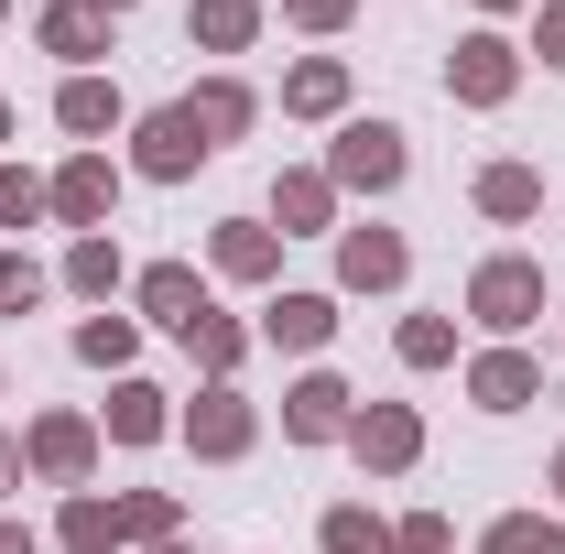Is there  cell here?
Instances as JSON below:
<instances>
[{
  "instance_id": "obj_38",
  "label": "cell",
  "mask_w": 565,
  "mask_h": 554,
  "mask_svg": "<svg viewBox=\"0 0 565 554\" xmlns=\"http://www.w3.org/2000/svg\"><path fill=\"white\" fill-rule=\"evenodd\" d=\"M544 489H555V500H565V446H555V468H544Z\"/></svg>"
},
{
  "instance_id": "obj_20",
  "label": "cell",
  "mask_w": 565,
  "mask_h": 554,
  "mask_svg": "<svg viewBox=\"0 0 565 554\" xmlns=\"http://www.w3.org/2000/svg\"><path fill=\"white\" fill-rule=\"evenodd\" d=\"M282 120H349V55H294L282 66Z\"/></svg>"
},
{
  "instance_id": "obj_35",
  "label": "cell",
  "mask_w": 565,
  "mask_h": 554,
  "mask_svg": "<svg viewBox=\"0 0 565 554\" xmlns=\"http://www.w3.org/2000/svg\"><path fill=\"white\" fill-rule=\"evenodd\" d=\"M533 55L565 76V0H533Z\"/></svg>"
},
{
  "instance_id": "obj_13",
  "label": "cell",
  "mask_w": 565,
  "mask_h": 554,
  "mask_svg": "<svg viewBox=\"0 0 565 554\" xmlns=\"http://www.w3.org/2000/svg\"><path fill=\"white\" fill-rule=\"evenodd\" d=\"M273 228L282 239H338V185H327V163H282L273 174Z\"/></svg>"
},
{
  "instance_id": "obj_5",
  "label": "cell",
  "mask_w": 565,
  "mask_h": 554,
  "mask_svg": "<svg viewBox=\"0 0 565 554\" xmlns=\"http://www.w3.org/2000/svg\"><path fill=\"white\" fill-rule=\"evenodd\" d=\"M468 316H479L490 338H522V327L544 316V262H522V251H490V262L468 273Z\"/></svg>"
},
{
  "instance_id": "obj_34",
  "label": "cell",
  "mask_w": 565,
  "mask_h": 554,
  "mask_svg": "<svg viewBox=\"0 0 565 554\" xmlns=\"http://www.w3.org/2000/svg\"><path fill=\"white\" fill-rule=\"evenodd\" d=\"M349 11H359V0H282L294 33H349Z\"/></svg>"
},
{
  "instance_id": "obj_1",
  "label": "cell",
  "mask_w": 565,
  "mask_h": 554,
  "mask_svg": "<svg viewBox=\"0 0 565 554\" xmlns=\"http://www.w3.org/2000/svg\"><path fill=\"white\" fill-rule=\"evenodd\" d=\"M403 174H414L403 120H338V141H327V185L338 196H392Z\"/></svg>"
},
{
  "instance_id": "obj_7",
  "label": "cell",
  "mask_w": 565,
  "mask_h": 554,
  "mask_svg": "<svg viewBox=\"0 0 565 554\" xmlns=\"http://www.w3.org/2000/svg\"><path fill=\"white\" fill-rule=\"evenodd\" d=\"M196 163H207V131H196V109H185V98L131 120V174H152V185H185Z\"/></svg>"
},
{
  "instance_id": "obj_22",
  "label": "cell",
  "mask_w": 565,
  "mask_h": 554,
  "mask_svg": "<svg viewBox=\"0 0 565 554\" xmlns=\"http://www.w3.org/2000/svg\"><path fill=\"white\" fill-rule=\"evenodd\" d=\"M262 0H185V44H207V55H250L262 44Z\"/></svg>"
},
{
  "instance_id": "obj_42",
  "label": "cell",
  "mask_w": 565,
  "mask_h": 554,
  "mask_svg": "<svg viewBox=\"0 0 565 554\" xmlns=\"http://www.w3.org/2000/svg\"><path fill=\"white\" fill-rule=\"evenodd\" d=\"M141 554H196V544H185V533H174V544H141Z\"/></svg>"
},
{
  "instance_id": "obj_3",
  "label": "cell",
  "mask_w": 565,
  "mask_h": 554,
  "mask_svg": "<svg viewBox=\"0 0 565 554\" xmlns=\"http://www.w3.org/2000/svg\"><path fill=\"white\" fill-rule=\"evenodd\" d=\"M98 414H33L22 424V479H44V489H87L98 479Z\"/></svg>"
},
{
  "instance_id": "obj_36",
  "label": "cell",
  "mask_w": 565,
  "mask_h": 554,
  "mask_svg": "<svg viewBox=\"0 0 565 554\" xmlns=\"http://www.w3.org/2000/svg\"><path fill=\"white\" fill-rule=\"evenodd\" d=\"M0 554H44V533L33 522H0Z\"/></svg>"
},
{
  "instance_id": "obj_23",
  "label": "cell",
  "mask_w": 565,
  "mask_h": 554,
  "mask_svg": "<svg viewBox=\"0 0 565 554\" xmlns=\"http://www.w3.org/2000/svg\"><path fill=\"white\" fill-rule=\"evenodd\" d=\"M55 283H66V294H87V305H109V294L131 283V262H120V239H109V228H87V239H66Z\"/></svg>"
},
{
  "instance_id": "obj_10",
  "label": "cell",
  "mask_w": 565,
  "mask_h": 554,
  "mask_svg": "<svg viewBox=\"0 0 565 554\" xmlns=\"http://www.w3.org/2000/svg\"><path fill=\"white\" fill-rule=\"evenodd\" d=\"M349 457L370 468V479H403L424 457V414L414 403H359V424H349Z\"/></svg>"
},
{
  "instance_id": "obj_9",
  "label": "cell",
  "mask_w": 565,
  "mask_h": 554,
  "mask_svg": "<svg viewBox=\"0 0 565 554\" xmlns=\"http://www.w3.org/2000/svg\"><path fill=\"white\" fill-rule=\"evenodd\" d=\"M403 273H414V239L403 228H338V294H403Z\"/></svg>"
},
{
  "instance_id": "obj_33",
  "label": "cell",
  "mask_w": 565,
  "mask_h": 554,
  "mask_svg": "<svg viewBox=\"0 0 565 554\" xmlns=\"http://www.w3.org/2000/svg\"><path fill=\"white\" fill-rule=\"evenodd\" d=\"M479 554H544V511H500L479 533Z\"/></svg>"
},
{
  "instance_id": "obj_29",
  "label": "cell",
  "mask_w": 565,
  "mask_h": 554,
  "mask_svg": "<svg viewBox=\"0 0 565 554\" xmlns=\"http://www.w3.org/2000/svg\"><path fill=\"white\" fill-rule=\"evenodd\" d=\"M120 511H131V544H174L185 533V500L174 489H120Z\"/></svg>"
},
{
  "instance_id": "obj_26",
  "label": "cell",
  "mask_w": 565,
  "mask_h": 554,
  "mask_svg": "<svg viewBox=\"0 0 565 554\" xmlns=\"http://www.w3.org/2000/svg\"><path fill=\"white\" fill-rule=\"evenodd\" d=\"M76 359H87V370H131L141 359V316H109V305H98V316L76 327Z\"/></svg>"
},
{
  "instance_id": "obj_27",
  "label": "cell",
  "mask_w": 565,
  "mask_h": 554,
  "mask_svg": "<svg viewBox=\"0 0 565 554\" xmlns=\"http://www.w3.org/2000/svg\"><path fill=\"white\" fill-rule=\"evenodd\" d=\"M316 544H327V554H392V522H381L370 500H338V511L316 522Z\"/></svg>"
},
{
  "instance_id": "obj_44",
  "label": "cell",
  "mask_w": 565,
  "mask_h": 554,
  "mask_svg": "<svg viewBox=\"0 0 565 554\" xmlns=\"http://www.w3.org/2000/svg\"><path fill=\"white\" fill-rule=\"evenodd\" d=\"M0 22H11V0H0Z\"/></svg>"
},
{
  "instance_id": "obj_37",
  "label": "cell",
  "mask_w": 565,
  "mask_h": 554,
  "mask_svg": "<svg viewBox=\"0 0 565 554\" xmlns=\"http://www.w3.org/2000/svg\"><path fill=\"white\" fill-rule=\"evenodd\" d=\"M11 479H22V446H11V435H0V489H11Z\"/></svg>"
},
{
  "instance_id": "obj_12",
  "label": "cell",
  "mask_w": 565,
  "mask_h": 554,
  "mask_svg": "<svg viewBox=\"0 0 565 554\" xmlns=\"http://www.w3.org/2000/svg\"><path fill=\"white\" fill-rule=\"evenodd\" d=\"M468 403H479V414H522V403H544V359H533V348H479V359H468Z\"/></svg>"
},
{
  "instance_id": "obj_21",
  "label": "cell",
  "mask_w": 565,
  "mask_h": 554,
  "mask_svg": "<svg viewBox=\"0 0 565 554\" xmlns=\"http://www.w3.org/2000/svg\"><path fill=\"white\" fill-rule=\"evenodd\" d=\"M55 544H66V554H120V544H131V511H120V500H98V489H66Z\"/></svg>"
},
{
  "instance_id": "obj_28",
  "label": "cell",
  "mask_w": 565,
  "mask_h": 554,
  "mask_svg": "<svg viewBox=\"0 0 565 554\" xmlns=\"http://www.w3.org/2000/svg\"><path fill=\"white\" fill-rule=\"evenodd\" d=\"M392 348H403V370H446L457 359V316H403Z\"/></svg>"
},
{
  "instance_id": "obj_14",
  "label": "cell",
  "mask_w": 565,
  "mask_h": 554,
  "mask_svg": "<svg viewBox=\"0 0 565 554\" xmlns=\"http://www.w3.org/2000/svg\"><path fill=\"white\" fill-rule=\"evenodd\" d=\"M55 120L76 131V152H109V131H131V98H120V76H66Z\"/></svg>"
},
{
  "instance_id": "obj_16",
  "label": "cell",
  "mask_w": 565,
  "mask_h": 554,
  "mask_svg": "<svg viewBox=\"0 0 565 554\" xmlns=\"http://www.w3.org/2000/svg\"><path fill=\"white\" fill-rule=\"evenodd\" d=\"M33 44H44V55H66V76H98V55H109V11H87V0H44Z\"/></svg>"
},
{
  "instance_id": "obj_2",
  "label": "cell",
  "mask_w": 565,
  "mask_h": 554,
  "mask_svg": "<svg viewBox=\"0 0 565 554\" xmlns=\"http://www.w3.org/2000/svg\"><path fill=\"white\" fill-rule=\"evenodd\" d=\"M174 435H185V446H196L207 468H239V457L262 446V403H250L239 381H207V392H196V403L174 414Z\"/></svg>"
},
{
  "instance_id": "obj_32",
  "label": "cell",
  "mask_w": 565,
  "mask_h": 554,
  "mask_svg": "<svg viewBox=\"0 0 565 554\" xmlns=\"http://www.w3.org/2000/svg\"><path fill=\"white\" fill-rule=\"evenodd\" d=\"M392 554H457V522L446 511H403L392 522Z\"/></svg>"
},
{
  "instance_id": "obj_19",
  "label": "cell",
  "mask_w": 565,
  "mask_h": 554,
  "mask_svg": "<svg viewBox=\"0 0 565 554\" xmlns=\"http://www.w3.org/2000/svg\"><path fill=\"white\" fill-rule=\"evenodd\" d=\"M98 435H109V446H163V435H174V392H152V381H131V370H120V381H109Z\"/></svg>"
},
{
  "instance_id": "obj_39",
  "label": "cell",
  "mask_w": 565,
  "mask_h": 554,
  "mask_svg": "<svg viewBox=\"0 0 565 554\" xmlns=\"http://www.w3.org/2000/svg\"><path fill=\"white\" fill-rule=\"evenodd\" d=\"M87 11H109V22H120V11H141V0H87Z\"/></svg>"
},
{
  "instance_id": "obj_40",
  "label": "cell",
  "mask_w": 565,
  "mask_h": 554,
  "mask_svg": "<svg viewBox=\"0 0 565 554\" xmlns=\"http://www.w3.org/2000/svg\"><path fill=\"white\" fill-rule=\"evenodd\" d=\"M479 11H490V22H500V11H533V0H479Z\"/></svg>"
},
{
  "instance_id": "obj_17",
  "label": "cell",
  "mask_w": 565,
  "mask_h": 554,
  "mask_svg": "<svg viewBox=\"0 0 565 554\" xmlns=\"http://www.w3.org/2000/svg\"><path fill=\"white\" fill-rule=\"evenodd\" d=\"M185 109H196L207 152H228V141H250V120H262V87H250V76H196Z\"/></svg>"
},
{
  "instance_id": "obj_30",
  "label": "cell",
  "mask_w": 565,
  "mask_h": 554,
  "mask_svg": "<svg viewBox=\"0 0 565 554\" xmlns=\"http://www.w3.org/2000/svg\"><path fill=\"white\" fill-rule=\"evenodd\" d=\"M44 294H55V273H44L33 251H0V316H33Z\"/></svg>"
},
{
  "instance_id": "obj_18",
  "label": "cell",
  "mask_w": 565,
  "mask_h": 554,
  "mask_svg": "<svg viewBox=\"0 0 565 554\" xmlns=\"http://www.w3.org/2000/svg\"><path fill=\"white\" fill-rule=\"evenodd\" d=\"M250 338H262V348H294V359H316V348L338 338V294H273Z\"/></svg>"
},
{
  "instance_id": "obj_41",
  "label": "cell",
  "mask_w": 565,
  "mask_h": 554,
  "mask_svg": "<svg viewBox=\"0 0 565 554\" xmlns=\"http://www.w3.org/2000/svg\"><path fill=\"white\" fill-rule=\"evenodd\" d=\"M544 554H565V522H544Z\"/></svg>"
},
{
  "instance_id": "obj_43",
  "label": "cell",
  "mask_w": 565,
  "mask_h": 554,
  "mask_svg": "<svg viewBox=\"0 0 565 554\" xmlns=\"http://www.w3.org/2000/svg\"><path fill=\"white\" fill-rule=\"evenodd\" d=\"M0 141H11V98H0Z\"/></svg>"
},
{
  "instance_id": "obj_25",
  "label": "cell",
  "mask_w": 565,
  "mask_h": 554,
  "mask_svg": "<svg viewBox=\"0 0 565 554\" xmlns=\"http://www.w3.org/2000/svg\"><path fill=\"white\" fill-rule=\"evenodd\" d=\"M250 348H262V338H250L239 316H217V305L196 316V327H185V359H196L207 381H239V359H250Z\"/></svg>"
},
{
  "instance_id": "obj_4",
  "label": "cell",
  "mask_w": 565,
  "mask_h": 554,
  "mask_svg": "<svg viewBox=\"0 0 565 554\" xmlns=\"http://www.w3.org/2000/svg\"><path fill=\"white\" fill-rule=\"evenodd\" d=\"M511 87H522V44L479 22V33H457V55H446V98L457 109H511Z\"/></svg>"
},
{
  "instance_id": "obj_24",
  "label": "cell",
  "mask_w": 565,
  "mask_h": 554,
  "mask_svg": "<svg viewBox=\"0 0 565 554\" xmlns=\"http://www.w3.org/2000/svg\"><path fill=\"white\" fill-rule=\"evenodd\" d=\"M479 217H500V228H522V217H544V174L533 163H479Z\"/></svg>"
},
{
  "instance_id": "obj_15",
  "label": "cell",
  "mask_w": 565,
  "mask_h": 554,
  "mask_svg": "<svg viewBox=\"0 0 565 554\" xmlns=\"http://www.w3.org/2000/svg\"><path fill=\"white\" fill-rule=\"evenodd\" d=\"M131 305L152 316V327L185 338V327L207 316V273H196V262H152V273H131Z\"/></svg>"
},
{
  "instance_id": "obj_31",
  "label": "cell",
  "mask_w": 565,
  "mask_h": 554,
  "mask_svg": "<svg viewBox=\"0 0 565 554\" xmlns=\"http://www.w3.org/2000/svg\"><path fill=\"white\" fill-rule=\"evenodd\" d=\"M44 174H22V163H0V228H44Z\"/></svg>"
},
{
  "instance_id": "obj_11",
  "label": "cell",
  "mask_w": 565,
  "mask_h": 554,
  "mask_svg": "<svg viewBox=\"0 0 565 554\" xmlns=\"http://www.w3.org/2000/svg\"><path fill=\"white\" fill-rule=\"evenodd\" d=\"M207 273L217 283H282V228L273 217H217L207 228Z\"/></svg>"
},
{
  "instance_id": "obj_6",
  "label": "cell",
  "mask_w": 565,
  "mask_h": 554,
  "mask_svg": "<svg viewBox=\"0 0 565 554\" xmlns=\"http://www.w3.org/2000/svg\"><path fill=\"white\" fill-rule=\"evenodd\" d=\"M44 207H55V228H66V239L109 228V207H120V163H109V152H66V163L44 174Z\"/></svg>"
},
{
  "instance_id": "obj_8",
  "label": "cell",
  "mask_w": 565,
  "mask_h": 554,
  "mask_svg": "<svg viewBox=\"0 0 565 554\" xmlns=\"http://www.w3.org/2000/svg\"><path fill=\"white\" fill-rule=\"evenodd\" d=\"M349 424H359V392L338 370H305V381L282 392V435H294V446H349Z\"/></svg>"
}]
</instances>
